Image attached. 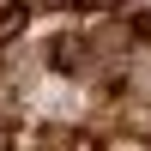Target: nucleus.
<instances>
[{"instance_id":"nucleus-1","label":"nucleus","mask_w":151,"mask_h":151,"mask_svg":"<svg viewBox=\"0 0 151 151\" xmlns=\"http://www.w3.org/2000/svg\"><path fill=\"white\" fill-rule=\"evenodd\" d=\"M18 30H24V6H12L6 18H0V36H18Z\"/></svg>"},{"instance_id":"nucleus-2","label":"nucleus","mask_w":151,"mask_h":151,"mask_svg":"<svg viewBox=\"0 0 151 151\" xmlns=\"http://www.w3.org/2000/svg\"><path fill=\"white\" fill-rule=\"evenodd\" d=\"M79 6H91V12H109V6H121V0H79Z\"/></svg>"}]
</instances>
